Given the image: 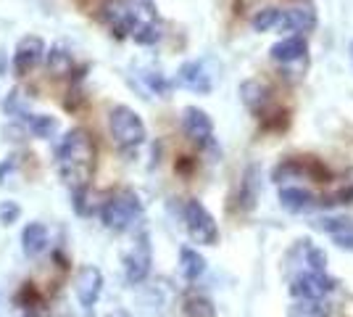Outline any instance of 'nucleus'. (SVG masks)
Listing matches in <instances>:
<instances>
[{"mask_svg": "<svg viewBox=\"0 0 353 317\" xmlns=\"http://www.w3.org/2000/svg\"><path fill=\"white\" fill-rule=\"evenodd\" d=\"M56 164L59 175L72 191L88 188L95 169V140L88 130L74 127L61 137V143L56 146Z\"/></svg>", "mask_w": 353, "mask_h": 317, "instance_id": "f257e3e1", "label": "nucleus"}, {"mask_svg": "<svg viewBox=\"0 0 353 317\" xmlns=\"http://www.w3.org/2000/svg\"><path fill=\"white\" fill-rule=\"evenodd\" d=\"M108 127H111L114 143L124 151H132L137 146H143L148 137V130L140 119V114L130 106H114L111 117H108Z\"/></svg>", "mask_w": 353, "mask_h": 317, "instance_id": "f03ea898", "label": "nucleus"}, {"mask_svg": "<svg viewBox=\"0 0 353 317\" xmlns=\"http://www.w3.org/2000/svg\"><path fill=\"white\" fill-rule=\"evenodd\" d=\"M140 214H143V204H140L134 191H119V193L105 198L103 206H101L103 225L108 230H117V233L132 227L140 220Z\"/></svg>", "mask_w": 353, "mask_h": 317, "instance_id": "7ed1b4c3", "label": "nucleus"}, {"mask_svg": "<svg viewBox=\"0 0 353 317\" xmlns=\"http://www.w3.org/2000/svg\"><path fill=\"white\" fill-rule=\"evenodd\" d=\"M185 227H188V236H190L195 243L201 246H214L219 241V227L214 222L211 211L198 201V198H190L185 201Z\"/></svg>", "mask_w": 353, "mask_h": 317, "instance_id": "20e7f679", "label": "nucleus"}, {"mask_svg": "<svg viewBox=\"0 0 353 317\" xmlns=\"http://www.w3.org/2000/svg\"><path fill=\"white\" fill-rule=\"evenodd\" d=\"M269 56L274 64H280L282 69H288L290 75H303L306 59H309V43L303 35H293V37H285L280 43H274Z\"/></svg>", "mask_w": 353, "mask_h": 317, "instance_id": "39448f33", "label": "nucleus"}, {"mask_svg": "<svg viewBox=\"0 0 353 317\" xmlns=\"http://www.w3.org/2000/svg\"><path fill=\"white\" fill-rule=\"evenodd\" d=\"M335 288V280L327 275V272H301L295 275L293 283H290V294H293L298 302H322L324 296Z\"/></svg>", "mask_w": 353, "mask_h": 317, "instance_id": "423d86ee", "label": "nucleus"}, {"mask_svg": "<svg viewBox=\"0 0 353 317\" xmlns=\"http://www.w3.org/2000/svg\"><path fill=\"white\" fill-rule=\"evenodd\" d=\"M182 130H185V135L190 137L198 148H206V151L208 148H216V143H214V122H211V117L203 108L188 106L182 111Z\"/></svg>", "mask_w": 353, "mask_h": 317, "instance_id": "0eeeda50", "label": "nucleus"}, {"mask_svg": "<svg viewBox=\"0 0 353 317\" xmlns=\"http://www.w3.org/2000/svg\"><path fill=\"white\" fill-rule=\"evenodd\" d=\"M179 88L190 93H198V95H208L214 90V75L208 72L206 61H185L179 69H176V79Z\"/></svg>", "mask_w": 353, "mask_h": 317, "instance_id": "6e6552de", "label": "nucleus"}, {"mask_svg": "<svg viewBox=\"0 0 353 317\" xmlns=\"http://www.w3.org/2000/svg\"><path fill=\"white\" fill-rule=\"evenodd\" d=\"M45 53H48V48H45L43 37H37V35H27V37H21V40H19L14 59H11V66H14L16 75H30L32 69L43 61Z\"/></svg>", "mask_w": 353, "mask_h": 317, "instance_id": "1a4fd4ad", "label": "nucleus"}, {"mask_svg": "<svg viewBox=\"0 0 353 317\" xmlns=\"http://www.w3.org/2000/svg\"><path fill=\"white\" fill-rule=\"evenodd\" d=\"M148 272H150V243H148V236L143 233L134 241L132 249L124 254V275L132 286H137V283L145 280Z\"/></svg>", "mask_w": 353, "mask_h": 317, "instance_id": "9d476101", "label": "nucleus"}, {"mask_svg": "<svg viewBox=\"0 0 353 317\" xmlns=\"http://www.w3.org/2000/svg\"><path fill=\"white\" fill-rule=\"evenodd\" d=\"M74 291H77L79 304L85 309H92L95 302L101 299V291H103V272L92 267V265H85L74 278Z\"/></svg>", "mask_w": 353, "mask_h": 317, "instance_id": "9b49d317", "label": "nucleus"}, {"mask_svg": "<svg viewBox=\"0 0 353 317\" xmlns=\"http://www.w3.org/2000/svg\"><path fill=\"white\" fill-rule=\"evenodd\" d=\"M316 27V11L311 6H295V8H285L277 14V24L274 30L282 32H311Z\"/></svg>", "mask_w": 353, "mask_h": 317, "instance_id": "f8f14e48", "label": "nucleus"}, {"mask_svg": "<svg viewBox=\"0 0 353 317\" xmlns=\"http://www.w3.org/2000/svg\"><path fill=\"white\" fill-rule=\"evenodd\" d=\"M103 16L117 37H127V35L132 37V30H134V24H137V8H134V6L111 3V6H105Z\"/></svg>", "mask_w": 353, "mask_h": 317, "instance_id": "ddd939ff", "label": "nucleus"}, {"mask_svg": "<svg viewBox=\"0 0 353 317\" xmlns=\"http://www.w3.org/2000/svg\"><path fill=\"white\" fill-rule=\"evenodd\" d=\"M280 204L290 211V214H306V211L314 209L319 201H316V196H314L311 191H306V188L290 185V188H282L280 191Z\"/></svg>", "mask_w": 353, "mask_h": 317, "instance_id": "4468645a", "label": "nucleus"}, {"mask_svg": "<svg viewBox=\"0 0 353 317\" xmlns=\"http://www.w3.org/2000/svg\"><path fill=\"white\" fill-rule=\"evenodd\" d=\"M240 98H243V104L248 106L250 111L264 114L269 101H272V90L266 88L261 79H248V82L240 85Z\"/></svg>", "mask_w": 353, "mask_h": 317, "instance_id": "2eb2a0df", "label": "nucleus"}, {"mask_svg": "<svg viewBox=\"0 0 353 317\" xmlns=\"http://www.w3.org/2000/svg\"><path fill=\"white\" fill-rule=\"evenodd\" d=\"M21 246H24V254L27 257H37L43 254L45 246H48V227L43 222H30L21 233Z\"/></svg>", "mask_w": 353, "mask_h": 317, "instance_id": "dca6fc26", "label": "nucleus"}, {"mask_svg": "<svg viewBox=\"0 0 353 317\" xmlns=\"http://www.w3.org/2000/svg\"><path fill=\"white\" fill-rule=\"evenodd\" d=\"M179 272H182L185 280H198V278L206 272V259L201 257L195 249L185 246V249L179 251Z\"/></svg>", "mask_w": 353, "mask_h": 317, "instance_id": "f3484780", "label": "nucleus"}, {"mask_svg": "<svg viewBox=\"0 0 353 317\" xmlns=\"http://www.w3.org/2000/svg\"><path fill=\"white\" fill-rule=\"evenodd\" d=\"M45 56H48V69H50L53 77H66L74 69L72 53L61 46V43L50 48V53H45Z\"/></svg>", "mask_w": 353, "mask_h": 317, "instance_id": "a211bd4d", "label": "nucleus"}, {"mask_svg": "<svg viewBox=\"0 0 353 317\" xmlns=\"http://www.w3.org/2000/svg\"><path fill=\"white\" fill-rule=\"evenodd\" d=\"M27 127L34 137H53L59 133V119L50 114H30Z\"/></svg>", "mask_w": 353, "mask_h": 317, "instance_id": "6ab92c4d", "label": "nucleus"}, {"mask_svg": "<svg viewBox=\"0 0 353 317\" xmlns=\"http://www.w3.org/2000/svg\"><path fill=\"white\" fill-rule=\"evenodd\" d=\"M185 315L188 317H219L216 315V307L208 302L206 296H190L185 302Z\"/></svg>", "mask_w": 353, "mask_h": 317, "instance_id": "aec40b11", "label": "nucleus"}, {"mask_svg": "<svg viewBox=\"0 0 353 317\" xmlns=\"http://www.w3.org/2000/svg\"><path fill=\"white\" fill-rule=\"evenodd\" d=\"M314 227H316V230H324V233H330V236L335 238V236H340V233L351 230L353 220H348V217H322V220L314 222Z\"/></svg>", "mask_w": 353, "mask_h": 317, "instance_id": "412c9836", "label": "nucleus"}, {"mask_svg": "<svg viewBox=\"0 0 353 317\" xmlns=\"http://www.w3.org/2000/svg\"><path fill=\"white\" fill-rule=\"evenodd\" d=\"M290 317H330V309L322 302H298L290 309Z\"/></svg>", "mask_w": 353, "mask_h": 317, "instance_id": "4be33fe9", "label": "nucleus"}, {"mask_svg": "<svg viewBox=\"0 0 353 317\" xmlns=\"http://www.w3.org/2000/svg\"><path fill=\"white\" fill-rule=\"evenodd\" d=\"M303 249H306V265H309L311 272H327V254L322 249L311 246V241H303Z\"/></svg>", "mask_w": 353, "mask_h": 317, "instance_id": "5701e85b", "label": "nucleus"}, {"mask_svg": "<svg viewBox=\"0 0 353 317\" xmlns=\"http://www.w3.org/2000/svg\"><path fill=\"white\" fill-rule=\"evenodd\" d=\"M277 14H280V8H261L259 14L253 16V30L256 32L274 30V24H277Z\"/></svg>", "mask_w": 353, "mask_h": 317, "instance_id": "b1692460", "label": "nucleus"}, {"mask_svg": "<svg viewBox=\"0 0 353 317\" xmlns=\"http://www.w3.org/2000/svg\"><path fill=\"white\" fill-rule=\"evenodd\" d=\"M16 217H19V206H16L14 201H3L0 204V222L11 225V222H16Z\"/></svg>", "mask_w": 353, "mask_h": 317, "instance_id": "393cba45", "label": "nucleus"}, {"mask_svg": "<svg viewBox=\"0 0 353 317\" xmlns=\"http://www.w3.org/2000/svg\"><path fill=\"white\" fill-rule=\"evenodd\" d=\"M335 243H338L340 249H348V251H353V227H351V230H345V233H340V236H335Z\"/></svg>", "mask_w": 353, "mask_h": 317, "instance_id": "a878e982", "label": "nucleus"}, {"mask_svg": "<svg viewBox=\"0 0 353 317\" xmlns=\"http://www.w3.org/2000/svg\"><path fill=\"white\" fill-rule=\"evenodd\" d=\"M6 66H8V59H6V50L0 48V75H6Z\"/></svg>", "mask_w": 353, "mask_h": 317, "instance_id": "bb28decb", "label": "nucleus"}, {"mask_svg": "<svg viewBox=\"0 0 353 317\" xmlns=\"http://www.w3.org/2000/svg\"><path fill=\"white\" fill-rule=\"evenodd\" d=\"M134 3H140V6H150L153 0H134Z\"/></svg>", "mask_w": 353, "mask_h": 317, "instance_id": "cd10ccee", "label": "nucleus"}, {"mask_svg": "<svg viewBox=\"0 0 353 317\" xmlns=\"http://www.w3.org/2000/svg\"><path fill=\"white\" fill-rule=\"evenodd\" d=\"M111 317H127V315H124V312H114Z\"/></svg>", "mask_w": 353, "mask_h": 317, "instance_id": "c85d7f7f", "label": "nucleus"}]
</instances>
